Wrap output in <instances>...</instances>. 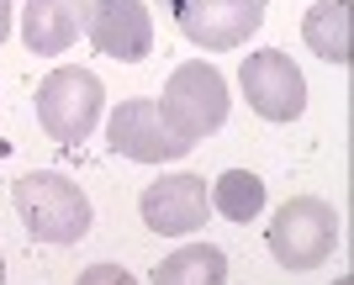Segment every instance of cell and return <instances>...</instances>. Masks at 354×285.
<instances>
[{"label": "cell", "instance_id": "cell-16", "mask_svg": "<svg viewBox=\"0 0 354 285\" xmlns=\"http://www.w3.org/2000/svg\"><path fill=\"white\" fill-rule=\"evenodd\" d=\"M0 285H6V264H0Z\"/></svg>", "mask_w": 354, "mask_h": 285}, {"label": "cell", "instance_id": "cell-6", "mask_svg": "<svg viewBox=\"0 0 354 285\" xmlns=\"http://www.w3.org/2000/svg\"><path fill=\"white\" fill-rule=\"evenodd\" d=\"M238 85L249 95V106L265 121H296L301 106H307V75L296 69V59H286L281 48H259L243 59L238 69Z\"/></svg>", "mask_w": 354, "mask_h": 285}, {"label": "cell", "instance_id": "cell-1", "mask_svg": "<svg viewBox=\"0 0 354 285\" xmlns=\"http://www.w3.org/2000/svg\"><path fill=\"white\" fill-rule=\"evenodd\" d=\"M16 217L27 222V233L37 243H80L90 233V195L69 180V175H53V169H37L27 180H16L11 190Z\"/></svg>", "mask_w": 354, "mask_h": 285}, {"label": "cell", "instance_id": "cell-11", "mask_svg": "<svg viewBox=\"0 0 354 285\" xmlns=\"http://www.w3.org/2000/svg\"><path fill=\"white\" fill-rule=\"evenodd\" d=\"M301 43L328 63H349L354 53V6L349 0H317L307 16H301Z\"/></svg>", "mask_w": 354, "mask_h": 285}, {"label": "cell", "instance_id": "cell-9", "mask_svg": "<svg viewBox=\"0 0 354 285\" xmlns=\"http://www.w3.org/2000/svg\"><path fill=\"white\" fill-rule=\"evenodd\" d=\"M90 43L117 63H143L153 48V16L143 0H90Z\"/></svg>", "mask_w": 354, "mask_h": 285}, {"label": "cell", "instance_id": "cell-7", "mask_svg": "<svg viewBox=\"0 0 354 285\" xmlns=\"http://www.w3.org/2000/svg\"><path fill=\"white\" fill-rule=\"evenodd\" d=\"M106 143H111V153L133 159V164H169V159H185V153H191V143H180V137L164 127L159 106L148 101V95L122 101L117 111H111Z\"/></svg>", "mask_w": 354, "mask_h": 285}, {"label": "cell", "instance_id": "cell-13", "mask_svg": "<svg viewBox=\"0 0 354 285\" xmlns=\"http://www.w3.org/2000/svg\"><path fill=\"white\" fill-rule=\"evenodd\" d=\"M212 206H217L227 222H254L259 206H265V180L249 175V169H227V175H217V185H212Z\"/></svg>", "mask_w": 354, "mask_h": 285}, {"label": "cell", "instance_id": "cell-8", "mask_svg": "<svg viewBox=\"0 0 354 285\" xmlns=\"http://www.w3.org/2000/svg\"><path fill=\"white\" fill-rule=\"evenodd\" d=\"M138 211H143V227L159 233V238H185L196 227H207L212 211V190L201 175H164L138 195Z\"/></svg>", "mask_w": 354, "mask_h": 285}, {"label": "cell", "instance_id": "cell-4", "mask_svg": "<svg viewBox=\"0 0 354 285\" xmlns=\"http://www.w3.org/2000/svg\"><path fill=\"white\" fill-rule=\"evenodd\" d=\"M101 106H106L101 79L80 63H64L37 85V121L53 143H85L101 121Z\"/></svg>", "mask_w": 354, "mask_h": 285}, {"label": "cell", "instance_id": "cell-15", "mask_svg": "<svg viewBox=\"0 0 354 285\" xmlns=\"http://www.w3.org/2000/svg\"><path fill=\"white\" fill-rule=\"evenodd\" d=\"M11 37V0H0V43Z\"/></svg>", "mask_w": 354, "mask_h": 285}, {"label": "cell", "instance_id": "cell-17", "mask_svg": "<svg viewBox=\"0 0 354 285\" xmlns=\"http://www.w3.org/2000/svg\"><path fill=\"white\" fill-rule=\"evenodd\" d=\"M164 6H175V0H164Z\"/></svg>", "mask_w": 354, "mask_h": 285}, {"label": "cell", "instance_id": "cell-14", "mask_svg": "<svg viewBox=\"0 0 354 285\" xmlns=\"http://www.w3.org/2000/svg\"><path fill=\"white\" fill-rule=\"evenodd\" d=\"M74 285H138V280L122 270V264H90V270L80 275Z\"/></svg>", "mask_w": 354, "mask_h": 285}, {"label": "cell", "instance_id": "cell-12", "mask_svg": "<svg viewBox=\"0 0 354 285\" xmlns=\"http://www.w3.org/2000/svg\"><path fill=\"white\" fill-rule=\"evenodd\" d=\"M222 280H227V254L217 243H185L153 264V285H222Z\"/></svg>", "mask_w": 354, "mask_h": 285}, {"label": "cell", "instance_id": "cell-5", "mask_svg": "<svg viewBox=\"0 0 354 285\" xmlns=\"http://www.w3.org/2000/svg\"><path fill=\"white\" fill-rule=\"evenodd\" d=\"M180 32L207 53H233L265 27V0H175Z\"/></svg>", "mask_w": 354, "mask_h": 285}, {"label": "cell", "instance_id": "cell-10", "mask_svg": "<svg viewBox=\"0 0 354 285\" xmlns=\"http://www.w3.org/2000/svg\"><path fill=\"white\" fill-rule=\"evenodd\" d=\"M85 21H90V0H27L21 37L37 59H59L64 48H74Z\"/></svg>", "mask_w": 354, "mask_h": 285}, {"label": "cell", "instance_id": "cell-3", "mask_svg": "<svg viewBox=\"0 0 354 285\" xmlns=\"http://www.w3.org/2000/svg\"><path fill=\"white\" fill-rule=\"evenodd\" d=\"M339 248V211L323 195H291L270 217V254L281 259V270H317Z\"/></svg>", "mask_w": 354, "mask_h": 285}, {"label": "cell", "instance_id": "cell-2", "mask_svg": "<svg viewBox=\"0 0 354 285\" xmlns=\"http://www.w3.org/2000/svg\"><path fill=\"white\" fill-rule=\"evenodd\" d=\"M153 106H159L164 127H169L180 143L196 148L207 132H217L222 121H227V79L217 75V63L191 59L164 79V95Z\"/></svg>", "mask_w": 354, "mask_h": 285}, {"label": "cell", "instance_id": "cell-18", "mask_svg": "<svg viewBox=\"0 0 354 285\" xmlns=\"http://www.w3.org/2000/svg\"><path fill=\"white\" fill-rule=\"evenodd\" d=\"M339 285H349V280H339Z\"/></svg>", "mask_w": 354, "mask_h": 285}]
</instances>
